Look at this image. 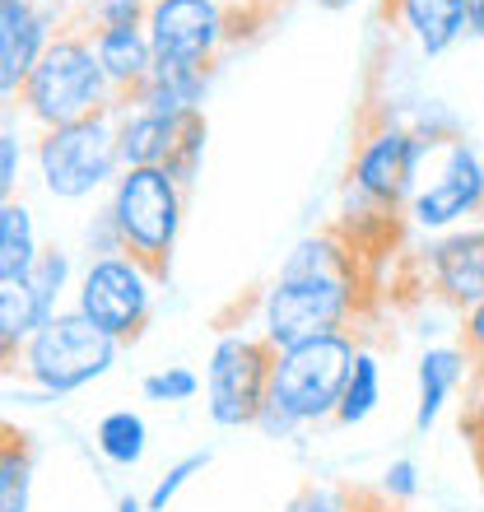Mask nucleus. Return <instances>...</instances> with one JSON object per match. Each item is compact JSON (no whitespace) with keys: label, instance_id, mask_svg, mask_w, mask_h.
Instances as JSON below:
<instances>
[{"label":"nucleus","instance_id":"nucleus-1","mask_svg":"<svg viewBox=\"0 0 484 512\" xmlns=\"http://www.w3.org/2000/svg\"><path fill=\"white\" fill-rule=\"evenodd\" d=\"M354 354H359L354 331H331V336H312L275 350L266 410L256 415L252 429H261L266 438H294L298 429L331 424L340 391L350 382Z\"/></svg>","mask_w":484,"mask_h":512},{"label":"nucleus","instance_id":"nucleus-2","mask_svg":"<svg viewBox=\"0 0 484 512\" xmlns=\"http://www.w3.org/2000/svg\"><path fill=\"white\" fill-rule=\"evenodd\" d=\"M270 14L275 5L261 10V0H149L145 33L163 66L219 70L233 47L270 24Z\"/></svg>","mask_w":484,"mask_h":512},{"label":"nucleus","instance_id":"nucleus-3","mask_svg":"<svg viewBox=\"0 0 484 512\" xmlns=\"http://www.w3.org/2000/svg\"><path fill=\"white\" fill-rule=\"evenodd\" d=\"M19 108L38 122V131L84 122V117H98V112H117V94L103 80L94 38H89V28L80 19H61L52 47L42 52V61L19 89Z\"/></svg>","mask_w":484,"mask_h":512},{"label":"nucleus","instance_id":"nucleus-4","mask_svg":"<svg viewBox=\"0 0 484 512\" xmlns=\"http://www.w3.org/2000/svg\"><path fill=\"white\" fill-rule=\"evenodd\" d=\"M108 219L121 252L140 261L154 280H168L177 233L187 219V187H177L163 168H121L108 196Z\"/></svg>","mask_w":484,"mask_h":512},{"label":"nucleus","instance_id":"nucleus-5","mask_svg":"<svg viewBox=\"0 0 484 512\" xmlns=\"http://www.w3.org/2000/svg\"><path fill=\"white\" fill-rule=\"evenodd\" d=\"M368 298V270L350 275H275L261 294V336L284 350L298 340L331 336V331H354Z\"/></svg>","mask_w":484,"mask_h":512},{"label":"nucleus","instance_id":"nucleus-6","mask_svg":"<svg viewBox=\"0 0 484 512\" xmlns=\"http://www.w3.org/2000/svg\"><path fill=\"white\" fill-rule=\"evenodd\" d=\"M117 354V340H108L75 308H61L33 331V340L19 354V373L38 387L42 401H61V396L84 391L89 382L108 378Z\"/></svg>","mask_w":484,"mask_h":512},{"label":"nucleus","instance_id":"nucleus-7","mask_svg":"<svg viewBox=\"0 0 484 512\" xmlns=\"http://www.w3.org/2000/svg\"><path fill=\"white\" fill-rule=\"evenodd\" d=\"M33 163H38L47 196H56V201H89L94 191L112 187L121 173L117 112H98V117H84V122L38 131Z\"/></svg>","mask_w":484,"mask_h":512},{"label":"nucleus","instance_id":"nucleus-8","mask_svg":"<svg viewBox=\"0 0 484 512\" xmlns=\"http://www.w3.org/2000/svg\"><path fill=\"white\" fill-rule=\"evenodd\" d=\"M270 368H275V345L261 331H224L205 364V410L219 429H252L256 415L266 410Z\"/></svg>","mask_w":484,"mask_h":512},{"label":"nucleus","instance_id":"nucleus-9","mask_svg":"<svg viewBox=\"0 0 484 512\" xmlns=\"http://www.w3.org/2000/svg\"><path fill=\"white\" fill-rule=\"evenodd\" d=\"M154 289L159 280L126 252L89 256L84 275L75 280V312L117 345H135L154 322Z\"/></svg>","mask_w":484,"mask_h":512},{"label":"nucleus","instance_id":"nucleus-10","mask_svg":"<svg viewBox=\"0 0 484 512\" xmlns=\"http://www.w3.org/2000/svg\"><path fill=\"white\" fill-rule=\"evenodd\" d=\"M424 145H429V135L405 131L391 117L363 122L359 140H354V159H350V196H359L368 205H382V210H401L419 182Z\"/></svg>","mask_w":484,"mask_h":512},{"label":"nucleus","instance_id":"nucleus-11","mask_svg":"<svg viewBox=\"0 0 484 512\" xmlns=\"http://www.w3.org/2000/svg\"><path fill=\"white\" fill-rule=\"evenodd\" d=\"M433 154H438V163H433L429 187L410 191V219L419 229L443 233L484 210V163L457 135L433 140Z\"/></svg>","mask_w":484,"mask_h":512},{"label":"nucleus","instance_id":"nucleus-12","mask_svg":"<svg viewBox=\"0 0 484 512\" xmlns=\"http://www.w3.org/2000/svg\"><path fill=\"white\" fill-rule=\"evenodd\" d=\"M424 275H429V294L443 298L447 308L466 312L484 303V224L438 238L424 256Z\"/></svg>","mask_w":484,"mask_h":512},{"label":"nucleus","instance_id":"nucleus-13","mask_svg":"<svg viewBox=\"0 0 484 512\" xmlns=\"http://www.w3.org/2000/svg\"><path fill=\"white\" fill-rule=\"evenodd\" d=\"M382 19L424 56H443L466 38V0H382Z\"/></svg>","mask_w":484,"mask_h":512},{"label":"nucleus","instance_id":"nucleus-14","mask_svg":"<svg viewBox=\"0 0 484 512\" xmlns=\"http://www.w3.org/2000/svg\"><path fill=\"white\" fill-rule=\"evenodd\" d=\"M94 38V56L103 66V80L117 94V108L131 103L135 89L149 80L154 70V47H149L145 24H126V28H89Z\"/></svg>","mask_w":484,"mask_h":512},{"label":"nucleus","instance_id":"nucleus-15","mask_svg":"<svg viewBox=\"0 0 484 512\" xmlns=\"http://www.w3.org/2000/svg\"><path fill=\"white\" fill-rule=\"evenodd\" d=\"M182 131V112H149V108H117V159L121 168H163Z\"/></svg>","mask_w":484,"mask_h":512},{"label":"nucleus","instance_id":"nucleus-16","mask_svg":"<svg viewBox=\"0 0 484 512\" xmlns=\"http://www.w3.org/2000/svg\"><path fill=\"white\" fill-rule=\"evenodd\" d=\"M210 80H215V70H205V66H163V61H154L149 80L135 89L131 108L168 112V117H177V112H196V108H205Z\"/></svg>","mask_w":484,"mask_h":512},{"label":"nucleus","instance_id":"nucleus-17","mask_svg":"<svg viewBox=\"0 0 484 512\" xmlns=\"http://www.w3.org/2000/svg\"><path fill=\"white\" fill-rule=\"evenodd\" d=\"M419 401H415V429L429 433L443 415V405L457 396L461 382H471V359L452 345H438V350L419 354Z\"/></svg>","mask_w":484,"mask_h":512},{"label":"nucleus","instance_id":"nucleus-18","mask_svg":"<svg viewBox=\"0 0 484 512\" xmlns=\"http://www.w3.org/2000/svg\"><path fill=\"white\" fill-rule=\"evenodd\" d=\"M42 322H47V312L38 308V298L24 280L0 284V373H19V354Z\"/></svg>","mask_w":484,"mask_h":512},{"label":"nucleus","instance_id":"nucleus-19","mask_svg":"<svg viewBox=\"0 0 484 512\" xmlns=\"http://www.w3.org/2000/svg\"><path fill=\"white\" fill-rule=\"evenodd\" d=\"M42 252L38 238V219L28 210V201H5L0 205V284H19L33 270Z\"/></svg>","mask_w":484,"mask_h":512},{"label":"nucleus","instance_id":"nucleus-20","mask_svg":"<svg viewBox=\"0 0 484 512\" xmlns=\"http://www.w3.org/2000/svg\"><path fill=\"white\" fill-rule=\"evenodd\" d=\"M377 401H382V364H377L373 350L354 354V368H350V382H345V391H340V405H336V419L331 424H340V429H354V424H363V419L377 410Z\"/></svg>","mask_w":484,"mask_h":512},{"label":"nucleus","instance_id":"nucleus-21","mask_svg":"<svg viewBox=\"0 0 484 512\" xmlns=\"http://www.w3.org/2000/svg\"><path fill=\"white\" fill-rule=\"evenodd\" d=\"M94 443L112 466H140V457H145V447H149L145 415H135V410H108V415L98 419Z\"/></svg>","mask_w":484,"mask_h":512},{"label":"nucleus","instance_id":"nucleus-22","mask_svg":"<svg viewBox=\"0 0 484 512\" xmlns=\"http://www.w3.org/2000/svg\"><path fill=\"white\" fill-rule=\"evenodd\" d=\"M28 480H33V443L24 429L0 419V512L28 503Z\"/></svg>","mask_w":484,"mask_h":512},{"label":"nucleus","instance_id":"nucleus-23","mask_svg":"<svg viewBox=\"0 0 484 512\" xmlns=\"http://www.w3.org/2000/svg\"><path fill=\"white\" fill-rule=\"evenodd\" d=\"M24 284L33 289V298H38V308L52 317V312H61V303H66V294L75 289V266H70V252L56 243H42L38 261H33V270L24 275Z\"/></svg>","mask_w":484,"mask_h":512},{"label":"nucleus","instance_id":"nucleus-24","mask_svg":"<svg viewBox=\"0 0 484 512\" xmlns=\"http://www.w3.org/2000/svg\"><path fill=\"white\" fill-rule=\"evenodd\" d=\"M205 140H210V122H205V108L196 112H182V131H177V145L163 163V173L173 177L177 187H191L201 177V163H205Z\"/></svg>","mask_w":484,"mask_h":512},{"label":"nucleus","instance_id":"nucleus-25","mask_svg":"<svg viewBox=\"0 0 484 512\" xmlns=\"http://www.w3.org/2000/svg\"><path fill=\"white\" fill-rule=\"evenodd\" d=\"M196 391H201V373H191L187 364H168L159 373H149L140 382V396L154 405H182V401H196Z\"/></svg>","mask_w":484,"mask_h":512},{"label":"nucleus","instance_id":"nucleus-26","mask_svg":"<svg viewBox=\"0 0 484 512\" xmlns=\"http://www.w3.org/2000/svg\"><path fill=\"white\" fill-rule=\"evenodd\" d=\"M210 466V452H187L182 461H173L168 471L154 480V489H149V499H145V512H168V503L182 494V489L196 480V475Z\"/></svg>","mask_w":484,"mask_h":512},{"label":"nucleus","instance_id":"nucleus-27","mask_svg":"<svg viewBox=\"0 0 484 512\" xmlns=\"http://www.w3.org/2000/svg\"><path fill=\"white\" fill-rule=\"evenodd\" d=\"M149 0H84V14H75L84 28H126L145 24Z\"/></svg>","mask_w":484,"mask_h":512},{"label":"nucleus","instance_id":"nucleus-28","mask_svg":"<svg viewBox=\"0 0 484 512\" xmlns=\"http://www.w3.org/2000/svg\"><path fill=\"white\" fill-rule=\"evenodd\" d=\"M461 433H466L471 457L484 475V368H471V396H466V410H461Z\"/></svg>","mask_w":484,"mask_h":512},{"label":"nucleus","instance_id":"nucleus-29","mask_svg":"<svg viewBox=\"0 0 484 512\" xmlns=\"http://www.w3.org/2000/svg\"><path fill=\"white\" fill-rule=\"evenodd\" d=\"M19 173H24V145H19V135L14 131L0 126V205L14 201V191H19Z\"/></svg>","mask_w":484,"mask_h":512},{"label":"nucleus","instance_id":"nucleus-30","mask_svg":"<svg viewBox=\"0 0 484 512\" xmlns=\"http://www.w3.org/2000/svg\"><path fill=\"white\" fill-rule=\"evenodd\" d=\"M377 494H387L391 503H410L419 494V466L410 457H401V461H391L387 466V475H382V485H377Z\"/></svg>","mask_w":484,"mask_h":512},{"label":"nucleus","instance_id":"nucleus-31","mask_svg":"<svg viewBox=\"0 0 484 512\" xmlns=\"http://www.w3.org/2000/svg\"><path fill=\"white\" fill-rule=\"evenodd\" d=\"M289 512H350V489H322L308 485L289 503Z\"/></svg>","mask_w":484,"mask_h":512},{"label":"nucleus","instance_id":"nucleus-32","mask_svg":"<svg viewBox=\"0 0 484 512\" xmlns=\"http://www.w3.org/2000/svg\"><path fill=\"white\" fill-rule=\"evenodd\" d=\"M457 350L471 359V368H484V303L461 312V345Z\"/></svg>","mask_w":484,"mask_h":512},{"label":"nucleus","instance_id":"nucleus-33","mask_svg":"<svg viewBox=\"0 0 484 512\" xmlns=\"http://www.w3.org/2000/svg\"><path fill=\"white\" fill-rule=\"evenodd\" d=\"M38 10V0H0V52H5V42L19 24H24V14Z\"/></svg>","mask_w":484,"mask_h":512},{"label":"nucleus","instance_id":"nucleus-34","mask_svg":"<svg viewBox=\"0 0 484 512\" xmlns=\"http://www.w3.org/2000/svg\"><path fill=\"white\" fill-rule=\"evenodd\" d=\"M350 512H405L401 503H391L377 489H350Z\"/></svg>","mask_w":484,"mask_h":512},{"label":"nucleus","instance_id":"nucleus-35","mask_svg":"<svg viewBox=\"0 0 484 512\" xmlns=\"http://www.w3.org/2000/svg\"><path fill=\"white\" fill-rule=\"evenodd\" d=\"M466 33L484 38V0H466Z\"/></svg>","mask_w":484,"mask_h":512},{"label":"nucleus","instance_id":"nucleus-36","mask_svg":"<svg viewBox=\"0 0 484 512\" xmlns=\"http://www.w3.org/2000/svg\"><path fill=\"white\" fill-rule=\"evenodd\" d=\"M312 5H322V10H350V5H359V0H312Z\"/></svg>","mask_w":484,"mask_h":512},{"label":"nucleus","instance_id":"nucleus-37","mask_svg":"<svg viewBox=\"0 0 484 512\" xmlns=\"http://www.w3.org/2000/svg\"><path fill=\"white\" fill-rule=\"evenodd\" d=\"M117 512H145V503H140V499H121Z\"/></svg>","mask_w":484,"mask_h":512},{"label":"nucleus","instance_id":"nucleus-38","mask_svg":"<svg viewBox=\"0 0 484 512\" xmlns=\"http://www.w3.org/2000/svg\"><path fill=\"white\" fill-rule=\"evenodd\" d=\"M10 512H28V503H14V508Z\"/></svg>","mask_w":484,"mask_h":512}]
</instances>
